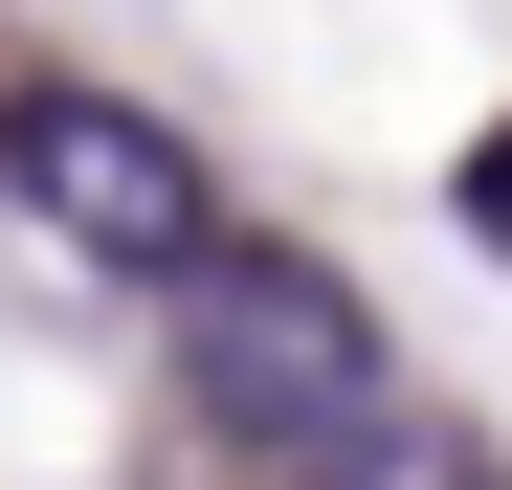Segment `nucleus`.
I'll return each instance as SVG.
<instances>
[{"instance_id":"nucleus-1","label":"nucleus","mask_w":512,"mask_h":490,"mask_svg":"<svg viewBox=\"0 0 512 490\" xmlns=\"http://www.w3.org/2000/svg\"><path fill=\"white\" fill-rule=\"evenodd\" d=\"M179 401H201L223 446L312 468L334 424H357V401H401V357H379V312L334 290L312 245H245V223H223L201 268H179Z\"/></svg>"},{"instance_id":"nucleus-3","label":"nucleus","mask_w":512,"mask_h":490,"mask_svg":"<svg viewBox=\"0 0 512 490\" xmlns=\"http://www.w3.org/2000/svg\"><path fill=\"white\" fill-rule=\"evenodd\" d=\"M290 490H512V468H490V446L446 424V401H357V424H334V446H312Z\"/></svg>"},{"instance_id":"nucleus-2","label":"nucleus","mask_w":512,"mask_h":490,"mask_svg":"<svg viewBox=\"0 0 512 490\" xmlns=\"http://www.w3.org/2000/svg\"><path fill=\"white\" fill-rule=\"evenodd\" d=\"M0 179H23L45 245H90V268H134V290H179L201 245H223L201 134H179V112H134V90H23V112H0Z\"/></svg>"},{"instance_id":"nucleus-4","label":"nucleus","mask_w":512,"mask_h":490,"mask_svg":"<svg viewBox=\"0 0 512 490\" xmlns=\"http://www.w3.org/2000/svg\"><path fill=\"white\" fill-rule=\"evenodd\" d=\"M446 201H468V245H512V112L468 134V179H446Z\"/></svg>"}]
</instances>
